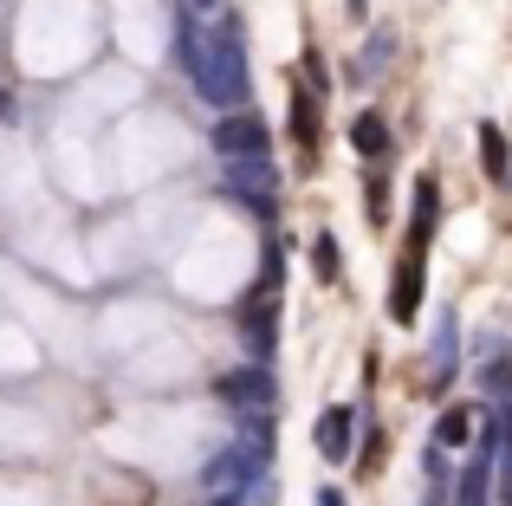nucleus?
<instances>
[{"label":"nucleus","instance_id":"5","mask_svg":"<svg viewBox=\"0 0 512 506\" xmlns=\"http://www.w3.org/2000/svg\"><path fill=\"white\" fill-rule=\"evenodd\" d=\"M214 156H266V124L260 117H247V111H234V117H221L214 124Z\"/></svg>","mask_w":512,"mask_h":506},{"label":"nucleus","instance_id":"7","mask_svg":"<svg viewBox=\"0 0 512 506\" xmlns=\"http://www.w3.org/2000/svg\"><path fill=\"white\" fill-rule=\"evenodd\" d=\"M312 442H318L325 461H350V409H325L318 429H312Z\"/></svg>","mask_w":512,"mask_h":506},{"label":"nucleus","instance_id":"15","mask_svg":"<svg viewBox=\"0 0 512 506\" xmlns=\"http://www.w3.org/2000/svg\"><path fill=\"white\" fill-rule=\"evenodd\" d=\"M0 117H7V98H0Z\"/></svg>","mask_w":512,"mask_h":506},{"label":"nucleus","instance_id":"12","mask_svg":"<svg viewBox=\"0 0 512 506\" xmlns=\"http://www.w3.org/2000/svg\"><path fill=\"white\" fill-rule=\"evenodd\" d=\"M441 448H461L467 435H474V409H448V416H441Z\"/></svg>","mask_w":512,"mask_h":506},{"label":"nucleus","instance_id":"11","mask_svg":"<svg viewBox=\"0 0 512 506\" xmlns=\"http://www.w3.org/2000/svg\"><path fill=\"white\" fill-rule=\"evenodd\" d=\"M480 163H487V176L493 182H506V137H500V130H480Z\"/></svg>","mask_w":512,"mask_h":506},{"label":"nucleus","instance_id":"2","mask_svg":"<svg viewBox=\"0 0 512 506\" xmlns=\"http://www.w3.org/2000/svg\"><path fill=\"white\" fill-rule=\"evenodd\" d=\"M422 279H428V247L409 241L396 260V286H389V318L396 325H415V312H422Z\"/></svg>","mask_w":512,"mask_h":506},{"label":"nucleus","instance_id":"13","mask_svg":"<svg viewBox=\"0 0 512 506\" xmlns=\"http://www.w3.org/2000/svg\"><path fill=\"white\" fill-rule=\"evenodd\" d=\"M338 266H344L338 260V241H331V234H318V241H312V273L318 279H338Z\"/></svg>","mask_w":512,"mask_h":506},{"label":"nucleus","instance_id":"1","mask_svg":"<svg viewBox=\"0 0 512 506\" xmlns=\"http://www.w3.org/2000/svg\"><path fill=\"white\" fill-rule=\"evenodd\" d=\"M201 98L208 104H221V111H240V104H247V65H240V52H234V39H214V52H208V65H201Z\"/></svg>","mask_w":512,"mask_h":506},{"label":"nucleus","instance_id":"10","mask_svg":"<svg viewBox=\"0 0 512 506\" xmlns=\"http://www.w3.org/2000/svg\"><path fill=\"white\" fill-rule=\"evenodd\" d=\"M487 494H493V474H487V455H480L474 468L461 474V500L454 506H487Z\"/></svg>","mask_w":512,"mask_h":506},{"label":"nucleus","instance_id":"4","mask_svg":"<svg viewBox=\"0 0 512 506\" xmlns=\"http://www.w3.org/2000/svg\"><path fill=\"white\" fill-rule=\"evenodd\" d=\"M214 396H227L234 409H260V403H273V370H266V364L221 370V377H214Z\"/></svg>","mask_w":512,"mask_h":506},{"label":"nucleus","instance_id":"9","mask_svg":"<svg viewBox=\"0 0 512 506\" xmlns=\"http://www.w3.org/2000/svg\"><path fill=\"white\" fill-rule=\"evenodd\" d=\"M350 143H357V156H389V130L376 111H363L357 124H350Z\"/></svg>","mask_w":512,"mask_h":506},{"label":"nucleus","instance_id":"8","mask_svg":"<svg viewBox=\"0 0 512 506\" xmlns=\"http://www.w3.org/2000/svg\"><path fill=\"white\" fill-rule=\"evenodd\" d=\"M253 461H260V455H253V448H227V455H214L208 468H201V481H208V494H214V487H234L240 474L253 468Z\"/></svg>","mask_w":512,"mask_h":506},{"label":"nucleus","instance_id":"6","mask_svg":"<svg viewBox=\"0 0 512 506\" xmlns=\"http://www.w3.org/2000/svg\"><path fill=\"white\" fill-rule=\"evenodd\" d=\"M318 104H325V78H299L292 85V137H299L305 156H318Z\"/></svg>","mask_w":512,"mask_h":506},{"label":"nucleus","instance_id":"14","mask_svg":"<svg viewBox=\"0 0 512 506\" xmlns=\"http://www.w3.org/2000/svg\"><path fill=\"white\" fill-rule=\"evenodd\" d=\"M506 506H512V481H506Z\"/></svg>","mask_w":512,"mask_h":506},{"label":"nucleus","instance_id":"3","mask_svg":"<svg viewBox=\"0 0 512 506\" xmlns=\"http://www.w3.org/2000/svg\"><path fill=\"white\" fill-rule=\"evenodd\" d=\"M227 189L247 208L273 215V169H266V156H234V163H227Z\"/></svg>","mask_w":512,"mask_h":506}]
</instances>
